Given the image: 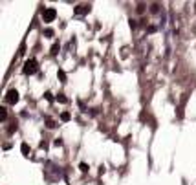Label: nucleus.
<instances>
[{"mask_svg":"<svg viewBox=\"0 0 196 185\" xmlns=\"http://www.w3.org/2000/svg\"><path fill=\"white\" fill-rule=\"evenodd\" d=\"M37 70H39V62L35 59H28L24 62V73L26 75H33V73H37Z\"/></svg>","mask_w":196,"mask_h":185,"instance_id":"f257e3e1","label":"nucleus"},{"mask_svg":"<svg viewBox=\"0 0 196 185\" xmlns=\"http://www.w3.org/2000/svg\"><path fill=\"white\" fill-rule=\"evenodd\" d=\"M55 17H57V11H55L53 7H48V9L42 11V20H44V22H53Z\"/></svg>","mask_w":196,"mask_h":185,"instance_id":"f03ea898","label":"nucleus"},{"mask_svg":"<svg viewBox=\"0 0 196 185\" xmlns=\"http://www.w3.org/2000/svg\"><path fill=\"white\" fill-rule=\"evenodd\" d=\"M6 101H7L9 105H15V103L18 101V92H17L15 88L7 90V94H6Z\"/></svg>","mask_w":196,"mask_h":185,"instance_id":"7ed1b4c3","label":"nucleus"},{"mask_svg":"<svg viewBox=\"0 0 196 185\" xmlns=\"http://www.w3.org/2000/svg\"><path fill=\"white\" fill-rule=\"evenodd\" d=\"M86 13H90V6L88 4H79L75 7V15H86Z\"/></svg>","mask_w":196,"mask_h":185,"instance_id":"20e7f679","label":"nucleus"},{"mask_svg":"<svg viewBox=\"0 0 196 185\" xmlns=\"http://www.w3.org/2000/svg\"><path fill=\"white\" fill-rule=\"evenodd\" d=\"M20 150H22V154H24V156H29V147H28V143H22Z\"/></svg>","mask_w":196,"mask_h":185,"instance_id":"39448f33","label":"nucleus"},{"mask_svg":"<svg viewBox=\"0 0 196 185\" xmlns=\"http://www.w3.org/2000/svg\"><path fill=\"white\" fill-rule=\"evenodd\" d=\"M6 117H7V110L0 108V121H6Z\"/></svg>","mask_w":196,"mask_h":185,"instance_id":"423d86ee","label":"nucleus"},{"mask_svg":"<svg viewBox=\"0 0 196 185\" xmlns=\"http://www.w3.org/2000/svg\"><path fill=\"white\" fill-rule=\"evenodd\" d=\"M46 127H48V128H55V121L48 117V119H46Z\"/></svg>","mask_w":196,"mask_h":185,"instance_id":"0eeeda50","label":"nucleus"},{"mask_svg":"<svg viewBox=\"0 0 196 185\" xmlns=\"http://www.w3.org/2000/svg\"><path fill=\"white\" fill-rule=\"evenodd\" d=\"M57 75H59V79H61V81H62V83H64V81H66V73H64V72H62V70H59V72H57Z\"/></svg>","mask_w":196,"mask_h":185,"instance_id":"6e6552de","label":"nucleus"},{"mask_svg":"<svg viewBox=\"0 0 196 185\" xmlns=\"http://www.w3.org/2000/svg\"><path fill=\"white\" fill-rule=\"evenodd\" d=\"M61 119H62V121H70V114H68V112H62V114H61Z\"/></svg>","mask_w":196,"mask_h":185,"instance_id":"1a4fd4ad","label":"nucleus"},{"mask_svg":"<svg viewBox=\"0 0 196 185\" xmlns=\"http://www.w3.org/2000/svg\"><path fill=\"white\" fill-rule=\"evenodd\" d=\"M59 48H61L59 44H53V46H51V53H53V55H55V53H59Z\"/></svg>","mask_w":196,"mask_h":185,"instance_id":"9d476101","label":"nucleus"},{"mask_svg":"<svg viewBox=\"0 0 196 185\" xmlns=\"http://www.w3.org/2000/svg\"><path fill=\"white\" fill-rule=\"evenodd\" d=\"M57 99H59L61 103H66V101H68V99L64 97V94H59V95H57Z\"/></svg>","mask_w":196,"mask_h":185,"instance_id":"9b49d317","label":"nucleus"},{"mask_svg":"<svg viewBox=\"0 0 196 185\" xmlns=\"http://www.w3.org/2000/svg\"><path fill=\"white\" fill-rule=\"evenodd\" d=\"M150 11H152V13H158V11H160V6H158V4H154V6L150 7Z\"/></svg>","mask_w":196,"mask_h":185,"instance_id":"f8f14e48","label":"nucleus"},{"mask_svg":"<svg viewBox=\"0 0 196 185\" xmlns=\"http://www.w3.org/2000/svg\"><path fill=\"white\" fill-rule=\"evenodd\" d=\"M81 171H83V172H88V165H86V163H81Z\"/></svg>","mask_w":196,"mask_h":185,"instance_id":"ddd939ff","label":"nucleus"},{"mask_svg":"<svg viewBox=\"0 0 196 185\" xmlns=\"http://www.w3.org/2000/svg\"><path fill=\"white\" fill-rule=\"evenodd\" d=\"M44 95H46V99H48V101H53V95H51V94H50V92H46V94H44Z\"/></svg>","mask_w":196,"mask_h":185,"instance_id":"4468645a","label":"nucleus"},{"mask_svg":"<svg viewBox=\"0 0 196 185\" xmlns=\"http://www.w3.org/2000/svg\"><path fill=\"white\" fill-rule=\"evenodd\" d=\"M44 33H46V37H51V35H53V29H46Z\"/></svg>","mask_w":196,"mask_h":185,"instance_id":"2eb2a0df","label":"nucleus"},{"mask_svg":"<svg viewBox=\"0 0 196 185\" xmlns=\"http://www.w3.org/2000/svg\"><path fill=\"white\" fill-rule=\"evenodd\" d=\"M55 145H57V147H61V145H62V139H61V138H57V139H55Z\"/></svg>","mask_w":196,"mask_h":185,"instance_id":"dca6fc26","label":"nucleus"}]
</instances>
